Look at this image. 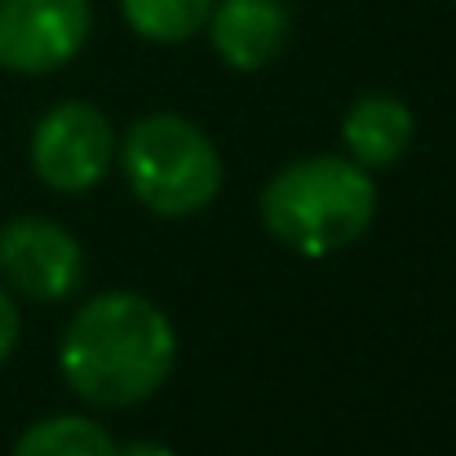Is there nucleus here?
<instances>
[{"instance_id":"nucleus-1","label":"nucleus","mask_w":456,"mask_h":456,"mask_svg":"<svg viewBox=\"0 0 456 456\" xmlns=\"http://www.w3.org/2000/svg\"><path fill=\"white\" fill-rule=\"evenodd\" d=\"M177 332L142 293H98L85 302L58 346V368L89 408L147 403L173 377Z\"/></svg>"},{"instance_id":"nucleus-2","label":"nucleus","mask_w":456,"mask_h":456,"mask_svg":"<svg viewBox=\"0 0 456 456\" xmlns=\"http://www.w3.org/2000/svg\"><path fill=\"white\" fill-rule=\"evenodd\" d=\"M377 217L372 173L341 155H305L284 164L262 191V226L302 257L350 248Z\"/></svg>"},{"instance_id":"nucleus-3","label":"nucleus","mask_w":456,"mask_h":456,"mask_svg":"<svg viewBox=\"0 0 456 456\" xmlns=\"http://www.w3.org/2000/svg\"><path fill=\"white\" fill-rule=\"evenodd\" d=\"M120 168L129 177V191L159 217H191L208 208L222 191V155L208 142L200 125L173 111L142 116L125 147Z\"/></svg>"},{"instance_id":"nucleus-4","label":"nucleus","mask_w":456,"mask_h":456,"mask_svg":"<svg viewBox=\"0 0 456 456\" xmlns=\"http://www.w3.org/2000/svg\"><path fill=\"white\" fill-rule=\"evenodd\" d=\"M116 159V129L94 102H58L31 134V168L49 191H94Z\"/></svg>"},{"instance_id":"nucleus-5","label":"nucleus","mask_w":456,"mask_h":456,"mask_svg":"<svg viewBox=\"0 0 456 456\" xmlns=\"http://www.w3.org/2000/svg\"><path fill=\"white\" fill-rule=\"evenodd\" d=\"M89 31V0H0V67L13 76H49L85 49Z\"/></svg>"},{"instance_id":"nucleus-6","label":"nucleus","mask_w":456,"mask_h":456,"mask_svg":"<svg viewBox=\"0 0 456 456\" xmlns=\"http://www.w3.org/2000/svg\"><path fill=\"white\" fill-rule=\"evenodd\" d=\"M0 280L27 302H67L85 284V253L67 226L13 217L0 226Z\"/></svg>"},{"instance_id":"nucleus-7","label":"nucleus","mask_w":456,"mask_h":456,"mask_svg":"<svg viewBox=\"0 0 456 456\" xmlns=\"http://www.w3.org/2000/svg\"><path fill=\"white\" fill-rule=\"evenodd\" d=\"M204 27L231 71H262L284 53L293 18L280 0H213Z\"/></svg>"},{"instance_id":"nucleus-8","label":"nucleus","mask_w":456,"mask_h":456,"mask_svg":"<svg viewBox=\"0 0 456 456\" xmlns=\"http://www.w3.org/2000/svg\"><path fill=\"white\" fill-rule=\"evenodd\" d=\"M412 134H417L412 107L399 102L395 94H363V98H354V107L341 120L346 151H350L354 164H363L368 173L399 164L403 151L412 147Z\"/></svg>"},{"instance_id":"nucleus-9","label":"nucleus","mask_w":456,"mask_h":456,"mask_svg":"<svg viewBox=\"0 0 456 456\" xmlns=\"http://www.w3.org/2000/svg\"><path fill=\"white\" fill-rule=\"evenodd\" d=\"M116 448L94 417H45L18 435L9 456H116Z\"/></svg>"},{"instance_id":"nucleus-10","label":"nucleus","mask_w":456,"mask_h":456,"mask_svg":"<svg viewBox=\"0 0 456 456\" xmlns=\"http://www.w3.org/2000/svg\"><path fill=\"white\" fill-rule=\"evenodd\" d=\"M125 22L151 45H182L204 31L213 0H120Z\"/></svg>"},{"instance_id":"nucleus-11","label":"nucleus","mask_w":456,"mask_h":456,"mask_svg":"<svg viewBox=\"0 0 456 456\" xmlns=\"http://www.w3.org/2000/svg\"><path fill=\"white\" fill-rule=\"evenodd\" d=\"M18 332H22L18 305H13V297H9V289L0 284V363L13 354V346H18Z\"/></svg>"},{"instance_id":"nucleus-12","label":"nucleus","mask_w":456,"mask_h":456,"mask_svg":"<svg viewBox=\"0 0 456 456\" xmlns=\"http://www.w3.org/2000/svg\"><path fill=\"white\" fill-rule=\"evenodd\" d=\"M116 456H173L164 444H151V439H138V444H129V448H116Z\"/></svg>"}]
</instances>
